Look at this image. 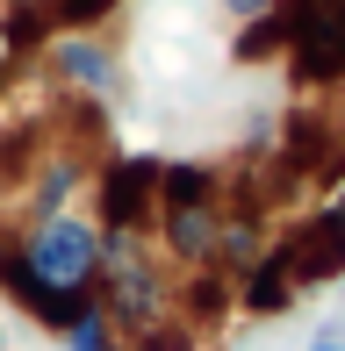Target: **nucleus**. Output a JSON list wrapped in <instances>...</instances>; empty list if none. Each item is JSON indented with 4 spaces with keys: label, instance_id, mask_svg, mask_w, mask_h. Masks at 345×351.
<instances>
[{
    "label": "nucleus",
    "instance_id": "obj_16",
    "mask_svg": "<svg viewBox=\"0 0 345 351\" xmlns=\"http://www.w3.org/2000/svg\"><path fill=\"white\" fill-rule=\"evenodd\" d=\"M230 14H238V22H252V14H266V8H280V0H223Z\"/></svg>",
    "mask_w": 345,
    "mask_h": 351
},
{
    "label": "nucleus",
    "instance_id": "obj_2",
    "mask_svg": "<svg viewBox=\"0 0 345 351\" xmlns=\"http://www.w3.org/2000/svg\"><path fill=\"white\" fill-rule=\"evenodd\" d=\"M288 58L302 86H345V0H295Z\"/></svg>",
    "mask_w": 345,
    "mask_h": 351
},
{
    "label": "nucleus",
    "instance_id": "obj_9",
    "mask_svg": "<svg viewBox=\"0 0 345 351\" xmlns=\"http://www.w3.org/2000/svg\"><path fill=\"white\" fill-rule=\"evenodd\" d=\"M295 301V273H288V251H266V258L245 273V308L252 315H280Z\"/></svg>",
    "mask_w": 345,
    "mask_h": 351
},
{
    "label": "nucleus",
    "instance_id": "obj_6",
    "mask_svg": "<svg viewBox=\"0 0 345 351\" xmlns=\"http://www.w3.org/2000/svg\"><path fill=\"white\" fill-rule=\"evenodd\" d=\"M280 251H288V273H295V287L331 280V273H345V222H338V215H317L309 230H295Z\"/></svg>",
    "mask_w": 345,
    "mask_h": 351
},
{
    "label": "nucleus",
    "instance_id": "obj_11",
    "mask_svg": "<svg viewBox=\"0 0 345 351\" xmlns=\"http://www.w3.org/2000/svg\"><path fill=\"white\" fill-rule=\"evenodd\" d=\"M216 180L201 165H159V215L166 208H194V201H209Z\"/></svg>",
    "mask_w": 345,
    "mask_h": 351
},
{
    "label": "nucleus",
    "instance_id": "obj_18",
    "mask_svg": "<svg viewBox=\"0 0 345 351\" xmlns=\"http://www.w3.org/2000/svg\"><path fill=\"white\" fill-rule=\"evenodd\" d=\"M14 8H36V0H14Z\"/></svg>",
    "mask_w": 345,
    "mask_h": 351
},
{
    "label": "nucleus",
    "instance_id": "obj_10",
    "mask_svg": "<svg viewBox=\"0 0 345 351\" xmlns=\"http://www.w3.org/2000/svg\"><path fill=\"white\" fill-rule=\"evenodd\" d=\"M288 43H295V0H288V8H266V14H252V22L238 29V43H230V51H238L245 65H259V58L288 51Z\"/></svg>",
    "mask_w": 345,
    "mask_h": 351
},
{
    "label": "nucleus",
    "instance_id": "obj_7",
    "mask_svg": "<svg viewBox=\"0 0 345 351\" xmlns=\"http://www.w3.org/2000/svg\"><path fill=\"white\" fill-rule=\"evenodd\" d=\"M51 65H58L65 86H80V93H108V86H115V58H108L87 29H72V36L51 43Z\"/></svg>",
    "mask_w": 345,
    "mask_h": 351
},
{
    "label": "nucleus",
    "instance_id": "obj_8",
    "mask_svg": "<svg viewBox=\"0 0 345 351\" xmlns=\"http://www.w3.org/2000/svg\"><path fill=\"white\" fill-rule=\"evenodd\" d=\"M166 244H172V258H216V244H223V215L209 208V201H194V208H166Z\"/></svg>",
    "mask_w": 345,
    "mask_h": 351
},
{
    "label": "nucleus",
    "instance_id": "obj_14",
    "mask_svg": "<svg viewBox=\"0 0 345 351\" xmlns=\"http://www.w3.org/2000/svg\"><path fill=\"white\" fill-rule=\"evenodd\" d=\"M115 14V0H58V22L65 29H93V22H108Z\"/></svg>",
    "mask_w": 345,
    "mask_h": 351
},
{
    "label": "nucleus",
    "instance_id": "obj_5",
    "mask_svg": "<svg viewBox=\"0 0 345 351\" xmlns=\"http://www.w3.org/2000/svg\"><path fill=\"white\" fill-rule=\"evenodd\" d=\"M288 165L317 172L324 186L345 180V122L331 115H288Z\"/></svg>",
    "mask_w": 345,
    "mask_h": 351
},
{
    "label": "nucleus",
    "instance_id": "obj_3",
    "mask_svg": "<svg viewBox=\"0 0 345 351\" xmlns=\"http://www.w3.org/2000/svg\"><path fill=\"white\" fill-rule=\"evenodd\" d=\"M108 308H115V323H130V330H159V315H166V287L159 273H151L144 258L130 251V237H108Z\"/></svg>",
    "mask_w": 345,
    "mask_h": 351
},
{
    "label": "nucleus",
    "instance_id": "obj_15",
    "mask_svg": "<svg viewBox=\"0 0 345 351\" xmlns=\"http://www.w3.org/2000/svg\"><path fill=\"white\" fill-rule=\"evenodd\" d=\"M223 301H230V287H223V273H201L194 287H187V308H194V315H216V308H223Z\"/></svg>",
    "mask_w": 345,
    "mask_h": 351
},
{
    "label": "nucleus",
    "instance_id": "obj_12",
    "mask_svg": "<svg viewBox=\"0 0 345 351\" xmlns=\"http://www.w3.org/2000/svg\"><path fill=\"white\" fill-rule=\"evenodd\" d=\"M65 344H72V351H115V337H108V315H101V308H87L80 323L65 330Z\"/></svg>",
    "mask_w": 345,
    "mask_h": 351
},
{
    "label": "nucleus",
    "instance_id": "obj_4",
    "mask_svg": "<svg viewBox=\"0 0 345 351\" xmlns=\"http://www.w3.org/2000/svg\"><path fill=\"white\" fill-rule=\"evenodd\" d=\"M151 201H159V165H151V158H122V165L108 172V186H101V215H108L115 237L144 230Z\"/></svg>",
    "mask_w": 345,
    "mask_h": 351
},
{
    "label": "nucleus",
    "instance_id": "obj_1",
    "mask_svg": "<svg viewBox=\"0 0 345 351\" xmlns=\"http://www.w3.org/2000/svg\"><path fill=\"white\" fill-rule=\"evenodd\" d=\"M14 258L29 265L36 287H51V294H87L93 273H101V237H93L87 222H72V215H43Z\"/></svg>",
    "mask_w": 345,
    "mask_h": 351
},
{
    "label": "nucleus",
    "instance_id": "obj_17",
    "mask_svg": "<svg viewBox=\"0 0 345 351\" xmlns=\"http://www.w3.org/2000/svg\"><path fill=\"white\" fill-rule=\"evenodd\" d=\"M309 351H345V344H338V337H324V344H309Z\"/></svg>",
    "mask_w": 345,
    "mask_h": 351
},
{
    "label": "nucleus",
    "instance_id": "obj_13",
    "mask_svg": "<svg viewBox=\"0 0 345 351\" xmlns=\"http://www.w3.org/2000/svg\"><path fill=\"white\" fill-rule=\"evenodd\" d=\"M72 180H80L72 165H51V172H43V186H36V208L58 215V208H65V194H72Z\"/></svg>",
    "mask_w": 345,
    "mask_h": 351
}]
</instances>
